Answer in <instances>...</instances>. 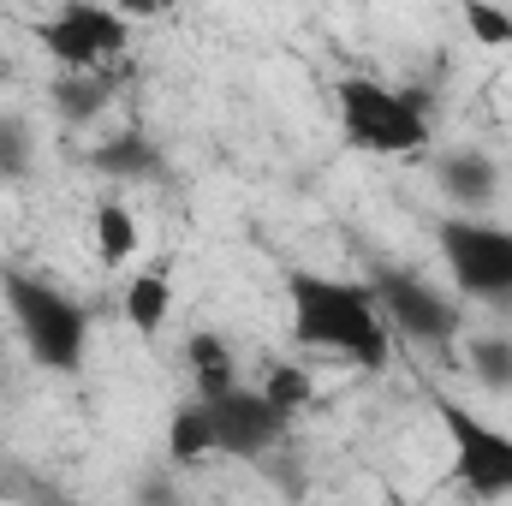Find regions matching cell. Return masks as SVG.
<instances>
[{"label":"cell","instance_id":"cell-1","mask_svg":"<svg viewBox=\"0 0 512 506\" xmlns=\"http://www.w3.org/2000/svg\"><path fill=\"white\" fill-rule=\"evenodd\" d=\"M286 304H292V340L328 358H346L352 370H387L393 364V328L364 280L292 268L286 274Z\"/></svg>","mask_w":512,"mask_h":506},{"label":"cell","instance_id":"cell-2","mask_svg":"<svg viewBox=\"0 0 512 506\" xmlns=\"http://www.w3.org/2000/svg\"><path fill=\"white\" fill-rule=\"evenodd\" d=\"M6 310L18 322V340L30 352V364L54 370V376H72L84 370V352H90V310L48 286V280H30V274H6Z\"/></svg>","mask_w":512,"mask_h":506},{"label":"cell","instance_id":"cell-3","mask_svg":"<svg viewBox=\"0 0 512 506\" xmlns=\"http://www.w3.org/2000/svg\"><path fill=\"white\" fill-rule=\"evenodd\" d=\"M334 114L352 149L364 155H417L429 143V114L411 90H393L382 78H340Z\"/></svg>","mask_w":512,"mask_h":506},{"label":"cell","instance_id":"cell-4","mask_svg":"<svg viewBox=\"0 0 512 506\" xmlns=\"http://www.w3.org/2000/svg\"><path fill=\"white\" fill-rule=\"evenodd\" d=\"M441 262L453 274V292L471 304H501L512 298V227L489 215H447L435 227Z\"/></svg>","mask_w":512,"mask_h":506},{"label":"cell","instance_id":"cell-5","mask_svg":"<svg viewBox=\"0 0 512 506\" xmlns=\"http://www.w3.org/2000/svg\"><path fill=\"white\" fill-rule=\"evenodd\" d=\"M435 423L447 429V447H453V483L471 495V501H512V435L495 429L489 417H477L465 399H447L435 393Z\"/></svg>","mask_w":512,"mask_h":506},{"label":"cell","instance_id":"cell-6","mask_svg":"<svg viewBox=\"0 0 512 506\" xmlns=\"http://www.w3.org/2000/svg\"><path fill=\"white\" fill-rule=\"evenodd\" d=\"M36 36H42V48H48L66 72H96V66H108V60L131 42V24H126V12H114V6L72 0V6L48 12V18L36 24Z\"/></svg>","mask_w":512,"mask_h":506},{"label":"cell","instance_id":"cell-7","mask_svg":"<svg viewBox=\"0 0 512 506\" xmlns=\"http://www.w3.org/2000/svg\"><path fill=\"white\" fill-rule=\"evenodd\" d=\"M370 292H376V304H382L393 340H405V346H453V334H459V304H453L441 286L387 268V274L370 280Z\"/></svg>","mask_w":512,"mask_h":506},{"label":"cell","instance_id":"cell-8","mask_svg":"<svg viewBox=\"0 0 512 506\" xmlns=\"http://www.w3.org/2000/svg\"><path fill=\"white\" fill-rule=\"evenodd\" d=\"M209 405V423H215V453L227 459H262L286 441V417L262 399V387H233L221 399H203Z\"/></svg>","mask_w":512,"mask_h":506},{"label":"cell","instance_id":"cell-9","mask_svg":"<svg viewBox=\"0 0 512 506\" xmlns=\"http://www.w3.org/2000/svg\"><path fill=\"white\" fill-rule=\"evenodd\" d=\"M441 191L459 203V215H477L495 191H501V167L483 149H447L441 161Z\"/></svg>","mask_w":512,"mask_h":506},{"label":"cell","instance_id":"cell-10","mask_svg":"<svg viewBox=\"0 0 512 506\" xmlns=\"http://www.w3.org/2000/svg\"><path fill=\"white\" fill-rule=\"evenodd\" d=\"M185 364H191V381H197V399H221V393L239 387V364H233L221 334H191Z\"/></svg>","mask_w":512,"mask_h":506},{"label":"cell","instance_id":"cell-11","mask_svg":"<svg viewBox=\"0 0 512 506\" xmlns=\"http://www.w3.org/2000/svg\"><path fill=\"white\" fill-rule=\"evenodd\" d=\"M90 239H96V262H108V268L131 262V256H137V245H143V233H137V215H131L120 197H102V203H96Z\"/></svg>","mask_w":512,"mask_h":506},{"label":"cell","instance_id":"cell-12","mask_svg":"<svg viewBox=\"0 0 512 506\" xmlns=\"http://www.w3.org/2000/svg\"><path fill=\"white\" fill-rule=\"evenodd\" d=\"M209 453H215V423H209V405L191 399V405H179L173 423H167V459H173V465H203Z\"/></svg>","mask_w":512,"mask_h":506},{"label":"cell","instance_id":"cell-13","mask_svg":"<svg viewBox=\"0 0 512 506\" xmlns=\"http://www.w3.org/2000/svg\"><path fill=\"white\" fill-rule=\"evenodd\" d=\"M120 310H126V322L137 334H161L167 316H173V286H167V274H137L126 286V298H120Z\"/></svg>","mask_w":512,"mask_h":506},{"label":"cell","instance_id":"cell-14","mask_svg":"<svg viewBox=\"0 0 512 506\" xmlns=\"http://www.w3.org/2000/svg\"><path fill=\"white\" fill-rule=\"evenodd\" d=\"M465 364H471V376L483 381V387L512 393V334H477L465 346Z\"/></svg>","mask_w":512,"mask_h":506},{"label":"cell","instance_id":"cell-15","mask_svg":"<svg viewBox=\"0 0 512 506\" xmlns=\"http://www.w3.org/2000/svg\"><path fill=\"white\" fill-rule=\"evenodd\" d=\"M262 399H268V405L292 423V417L310 405V376H304L298 364H274V370H268V381H262Z\"/></svg>","mask_w":512,"mask_h":506},{"label":"cell","instance_id":"cell-16","mask_svg":"<svg viewBox=\"0 0 512 506\" xmlns=\"http://www.w3.org/2000/svg\"><path fill=\"white\" fill-rule=\"evenodd\" d=\"M36 167V137L24 120H12V114H0V179H24Z\"/></svg>","mask_w":512,"mask_h":506},{"label":"cell","instance_id":"cell-17","mask_svg":"<svg viewBox=\"0 0 512 506\" xmlns=\"http://www.w3.org/2000/svg\"><path fill=\"white\" fill-rule=\"evenodd\" d=\"M465 30H471L477 48H512V12L507 6H483V0H471V6H465Z\"/></svg>","mask_w":512,"mask_h":506},{"label":"cell","instance_id":"cell-18","mask_svg":"<svg viewBox=\"0 0 512 506\" xmlns=\"http://www.w3.org/2000/svg\"><path fill=\"white\" fill-rule=\"evenodd\" d=\"M96 167L102 173H149V149L137 137H120L114 149H96Z\"/></svg>","mask_w":512,"mask_h":506}]
</instances>
